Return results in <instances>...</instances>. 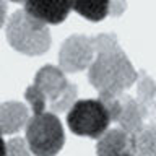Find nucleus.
<instances>
[{
  "label": "nucleus",
  "mask_w": 156,
  "mask_h": 156,
  "mask_svg": "<svg viewBox=\"0 0 156 156\" xmlns=\"http://www.w3.org/2000/svg\"><path fill=\"white\" fill-rule=\"evenodd\" d=\"M93 58L88 80L99 94H119L135 85L138 72L125 55L114 34H99L93 37Z\"/></svg>",
  "instance_id": "nucleus-1"
},
{
  "label": "nucleus",
  "mask_w": 156,
  "mask_h": 156,
  "mask_svg": "<svg viewBox=\"0 0 156 156\" xmlns=\"http://www.w3.org/2000/svg\"><path fill=\"white\" fill-rule=\"evenodd\" d=\"M5 34L10 46L24 55H42L51 47L47 24L33 18L24 10H18L8 18Z\"/></svg>",
  "instance_id": "nucleus-2"
},
{
  "label": "nucleus",
  "mask_w": 156,
  "mask_h": 156,
  "mask_svg": "<svg viewBox=\"0 0 156 156\" xmlns=\"http://www.w3.org/2000/svg\"><path fill=\"white\" fill-rule=\"evenodd\" d=\"M26 143L34 156H57L65 145V132L54 112H41L29 117L26 124Z\"/></svg>",
  "instance_id": "nucleus-3"
},
{
  "label": "nucleus",
  "mask_w": 156,
  "mask_h": 156,
  "mask_svg": "<svg viewBox=\"0 0 156 156\" xmlns=\"http://www.w3.org/2000/svg\"><path fill=\"white\" fill-rule=\"evenodd\" d=\"M34 86L46 99V104L51 107V112L58 114L65 112L76 101L78 88L65 78L62 68L46 65L36 73L34 76Z\"/></svg>",
  "instance_id": "nucleus-4"
},
{
  "label": "nucleus",
  "mask_w": 156,
  "mask_h": 156,
  "mask_svg": "<svg viewBox=\"0 0 156 156\" xmlns=\"http://www.w3.org/2000/svg\"><path fill=\"white\" fill-rule=\"evenodd\" d=\"M111 117L106 106L98 99H78L67 112V125L72 133L88 138H99L109 129Z\"/></svg>",
  "instance_id": "nucleus-5"
},
{
  "label": "nucleus",
  "mask_w": 156,
  "mask_h": 156,
  "mask_svg": "<svg viewBox=\"0 0 156 156\" xmlns=\"http://www.w3.org/2000/svg\"><path fill=\"white\" fill-rule=\"evenodd\" d=\"M94 58L93 39L83 34H73L62 44L58 52V63L63 73H76L88 68Z\"/></svg>",
  "instance_id": "nucleus-6"
},
{
  "label": "nucleus",
  "mask_w": 156,
  "mask_h": 156,
  "mask_svg": "<svg viewBox=\"0 0 156 156\" xmlns=\"http://www.w3.org/2000/svg\"><path fill=\"white\" fill-rule=\"evenodd\" d=\"M23 10L44 24H60L72 12V0H24Z\"/></svg>",
  "instance_id": "nucleus-7"
},
{
  "label": "nucleus",
  "mask_w": 156,
  "mask_h": 156,
  "mask_svg": "<svg viewBox=\"0 0 156 156\" xmlns=\"http://www.w3.org/2000/svg\"><path fill=\"white\" fill-rule=\"evenodd\" d=\"M29 120V109L18 101H8L0 104V132L12 135L23 130Z\"/></svg>",
  "instance_id": "nucleus-8"
},
{
  "label": "nucleus",
  "mask_w": 156,
  "mask_h": 156,
  "mask_svg": "<svg viewBox=\"0 0 156 156\" xmlns=\"http://www.w3.org/2000/svg\"><path fill=\"white\" fill-rule=\"evenodd\" d=\"M148 119L146 111L133 96H129L125 93H120V114L117 119L120 129H124L127 133H133L145 124Z\"/></svg>",
  "instance_id": "nucleus-9"
},
{
  "label": "nucleus",
  "mask_w": 156,
  "mask_h": 156,
  "mask_svg": "<svg viewBox=\"0 0 156 156\" xmlns=\"http://www.w3.org/2000/svg\"><path fill=\"white\" fill-rule=\"evenodd\" d=\"M130 153V133L120 127L107 129L96 143V156H117Z\"/></svg>",
  "instance_id": "nucleus-10"
},
{
  "label": "nucleus",
  "mask_w": 156,
  "mask_h": 156,
  "mask_svg": "<svg viewBox=\"0 0 156 156\" xmlns=\"http://www.w3.org/2000/svg\"><path fill=\"white\" fill-rule=\"evenodd\" d=\"M130 153L133 156H156V120L145 122L130 133Z\"/></svg>",
  "instance_id": "nucleus-11"
},
{
  "label": "nucleus",
  "mask_w": 156,
  "mask_h": 156,
  "mask_svg": "<svg viewBox=\"0 0 156 156\" xmlns=\"http://www.w3.org/2000/svg\"><path fill=\"white\" fill-rule=\"evenodd\" d=\"M136 98L135 99L141 104V107L146 111L150 120H156V83L153 81L148 73L145 72H138L136 76Z\"/></svg>",
  "instance_id": "nucleus-12"
},
{
  "label": "nucleus",
  "mask_w": 156,
  "mask_h": 156,
  "mask_svg": "<svg viewBox=\"0 0 156 156\" xmlns=\"http://www.w3.org/2000/svg\"><path fill=\"white\" fill-rule=\"evenodd\" d=\"M111 0H72V10L90 21H101L109 15Z\"/></svg>",
  "instance_id": "nucleus-13"
},
{
  "label": "nucleus",
  "mask_w": 156,
  "mask_h": 156,
  "mask_svg": "<svg viewBox=\"0 0 156 156\" xmlns=\"http://www.w3.org/2000/svg\"><path fill=\"white\" fill-rule=\"evenodd\" d=\"M24 98H26V102L31 106V111H33V115L36 114H41V112L46 111V99L42 98V94L37 91V88L34 85H29L24 91Z\"/></svg>",
  "instance_id": "nucleus-14"
},
{
  "label": "nucleus",
  "mask_w": 156,
  "mask_h": 156,
  "mask_svg": "<svg viewBox=\"0 0 156 156\" xmlns=\"http://www.w3.org/2000/svg\"><path fill=\"white\" fill-rule=\"evenodd\" d=\"M5 146H7V156H31L33 154L26 143V140L20 138V136L7 140L5 141Z\"/></svg>",
  "instance_id": "nucleus-15"
},
{
  "label": "nucleus",
  "mask_w": 156,
  "mask_h": 156,
  "mask_svg": "<svg viewBox=\"0 0 156 156\" xmlns=\"http://www.w3.org/2000/svg\"><path fill=\"white\" fill-rule=\"evenodd\" d=\"M125 7H127L125 0H111V5H109V15L119 16V15H122V12L125 10Z\"/></svg>",
  "instance_id": "nucleus-16"
},
{
  "label": "nucleus",
  "mask_w": 156,
  "mask_h": 156,
  "mask_svg": "<svg viewBox=\"0 0 156 156\" xmlns=\"http://www.w3.org/2000/svg\"><path fill=\"white\" fill-rule=\"evenodd\" d=\"M7 13H8L7 0H0V28H3L5 21H7Z\"/></svg>",
  "instance_id": "nucleus-17"
},
{
  "label": "nucleus",
  "mask_w": 156,
  "mask_h": 156,
  "mask_svg": "<svg viewBox=\"0 0 156 156\" xmlns=\"http://www.w3.org/2000/svg\"><path fill=\"white\" fill-rule=\"evenodd\" d=\"M0 156H7V146H5L3 133L0 132Z\"/></svg>",
  "instance_id": "nucleus-18"
},
{
  "label": "nucleus",
  "mask_w": 156,
  "mask_h": 156,
  "mask_svg": "<svg viewBox=\"0 0 156 156\" xmlns=\"http://www.w3.org/2000/svg\"><path fill=\"white\" fill-rule=\"evenodd\" d=\"M10 2H15V3H24V0H10Z\"/></svg>",
  "instance_id": "nucleus-19"
},
{
  "label": "nucleus",
  "mask_w": 156,
  "mask_h": 156,
  "mask_svg": "<svg viewBox=\"0 0 156 156\" xmlns=\"http://www.w3.org/2000/svg\"><path fill=\"white\" fill-rule=\"evenodd\" d=\"M117 156H133L132 153H122V154H117Z\"/></svg>",
  "instance_id": "nucleus-20"
}]
</instances>
